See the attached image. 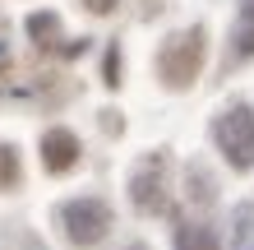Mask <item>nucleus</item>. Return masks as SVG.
I'll list each match as a JSON object with an SVG mask.
<instances>
[{
    "label": "nucleus",
    "mask_w": 254,
    "mask_h": 250,
    "mask_svg": "<svg viewBox=\"0 0 254 250\" xmlns=\"http://www.w3.org/2000/svg\"><path fill=\"white\" fill-rule=\"evenodd\" d=\"M83 5H88V9H93V14H111L116 5H121V0H83Z\"/></svg>",
    "instance_id": "obj_11"
},
{
    "label": "nucleus",
    "mask_w": 254,
    "mask_h": 250,
    "mask_svg": "<svg viewBox=\"0 0 254 250\" xmlns=\"http://www.w3.org/2000/svg\"><path fill=\"white\" fill-rule=\"evenodd\" d=\"M213 135H217V149L227 153V163H231V167H241V171L254 167V111L245 107V102L217 116Z\"/></svg>",
    "instance_id": "obj_2"
},
{
    "label": "nucleus",
    "mask_w": 254,
    "mask_h": 250,
    "mask_svg": "<svg viewBox=\"0 0 254 250\" xmlns=\"http://www.w3.org/2000/svg\"><path fill=\"white\" fill-rule=\"evenodd\" d=\"M236 56H254V23L236 28Z\"/></svg>",
    "instance_id": "obj_9"
},
{
    "label": "nucleus",
    "mask_w": 254,
    "mask_h": 250,
    "mask_svg": "<svg viewBox=\"0 0 254 250\" xmlns=\"http://www.w3.org/2000/svg\"><path fill=\"white\" fill-rule=\"evenodd\" d=\"M107 83H121V51H107Z\"/></svg>",
    "instance_id": "obj_10"
},
{
    "label": "nucleus",
    "mask_w": 254,
    "mask_h": 250,
    "mask_svg": "<svg viewBox=\"0 0 254 250\" xmlns=\"http://www.w3.org/2000/svg\"><path fill=\"white\" fill-rule=\"evenodd\" d=\"M42 163H47V171H56V176L79 163V139H74V130L56 125V130L42 135Z\"/></svg>",
    "instance_id": "obj_5"
},
{
    "label": "nucleus",
    "mask_w": 254,
    "mask_h": 250,
    "mask_svg": "<svg viewBox=\"0 0 254 250\" xmlns=\"http://www.w3.org/2000/svg\"><path fill=\"white\" fill-rule=\"evenodd\" d=\"M176 250H217V237L199 223H181L176 227Z\"/></svg>",
    "instance_id": "obj_6"
},
{
    "label": "nucleus",
    "mask_w": 254,
    "mask_h": 250,
    "mask_svg": "<svg viewBox=\"0 0 254 250\" xmlns=\"http://www.w3.org/2000/svg\"><path fill=\"white\" fill-rule=\"evenodd\" d=\"M61 227L74 246H97L111 232V209L102 199H69L61 209Z\"/></svg>",
    "instance_id": "obj_3"
},
{
    "label": "nucleus",
    "mask_w": 254,
    "mask_h": 250,
    "mask_svg": "<svg viewBox=\"0 0 254 250\" xmlns=\"http://www.w3.org/2000/svg\"><path fill=\"white\" fill-rule=\"evenodd\" d=\"M28 37H33L37 47H51V42L61 37V19H56L51 9H42V14H33V19H28Z\"/></svg>",
    "instance_id": "obj_7"
},
{
    "label": "nucleus",
    "mask_w": 254,
    "mask_h": 250,
    "mask_svg": "<svg viewBox=\"0 0 254 250\" xmlns=\"http://www.w3.org/2000/svg\"><path fill=\"white\" fill-rule=\"evenodd\" d=\"M245 23H254V0H245Z\"/></svg>",
    "instance_id": "obj_12"
},
{
    "label": "nucleus",
    "mask_w": 254,
    "mask_h": 250,
    "mask_svg": "<svg viewBox=\"0 0 254 250\" xmlns=\"http://www.w3.org/2000/svg\"><path fill=\"white\" fill-rule=\"evenodd\" d=\"M19 181H23L19 153H14V144H0V190H14Z\"/></svg>",
    "instance_id": "obj_8"
},
{
    "label": "nucleus",
    "mask_w": 254,
    "mask_h": 250,
    "mask_svg": "<svg viewBox=\"0 0 254 250\" xmlns=\"http://www.w3.org/2000/svg\"><path fill=\"white\" fill-rule=\"evenodd\" d=\"M162 176H167V163H162V158H148V163L134 171L129 190H134V204H139L143 213H162L167 209V185H162Z\"/></svg>",
    "instance_id": "obj_4"
},
{
    "label": "nucleus",
    "mask_w": 254,
    "mask_h": 250,
    "mask_svg": "<svg viewBox=\"0 0 254 250\" xmlns=\"http://www.w3.org/2000/svg\"><path fill=\"white\" fill-rule=\"evenodd\" d=\"M203 51H208V33H203V28H185V33H176V37L162 42L157 75L167 79L171 88H190L194 75H199V65H203Z\"/></svg>",
    "instance_id": "obj_1"
}]
</instances>
